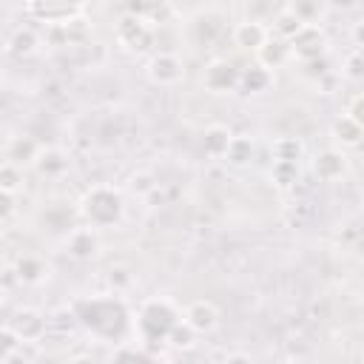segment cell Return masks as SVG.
<instances>
[{
    "instance_id": "obj_1",
    "label": "cell",
    "mask_w": 364,
    "mask_h": 364,
    "mask_svg": "<svg viewBox=\"0 0 364 364\" xmlns=\"http://www.w3.org/2000/svg\"><path fill=\"white\" fill-rule=\"evenodd\" d=\"M74 318L100 338H119L128 327V310L117 296H94L77 301Z\"/></svg>"
},
{
    "instance_id": "obj_2",
    "label": "cell",
    "mask_w": 364,
    "mask_h": 364,
    "mask_svg": "<svg viewBox=\"0 0 364 364\" xmlns=\"http://www.w3.org/2000/svg\"><path fill=\"white\" fill-rule=\"evenodd\" d=\"M182 321L179 310L168 301V299H148L142 301L139 313H136V333H139V344L151 353L154 344H168L171 330Z\"/></svg>"
},
{
    "instance_id": "obj_3",
    "label": "cell",
    "mask_w": 364,
    "mask_h": 364,
    "mask_svg": "<svg viewBox=\"0 0 364 364\" xmlns=\"http://www.w3.org/2000/svg\"><path fill=\"white\" fill-rule=\"evenodd\" d=\"M80 216L91 228H114L125 216V199L114 185H94L80 199Z\"/></svg>"
},
{
    "instance_id": "obj_4",
    "label": "cell",
    "mask_w": 364,
    "mask_h": 364,
    "mask_svg": "<svg viewBox=\"0 0 364 364\" xmlns=\"http://www.w3.org/2000/svg\"><path fill=\"white\" fill-rule=\"evenodd\" d=\"M117 43H119L125 51L142 54V51H148L151 43H154V26H151L142 14L125 9V14L117 20Z\"/></svg>"
},
{
    "instance_id": "obj_5",
    "label": "cell",
    "mask_w": 364,
    "mask_h": 364,
    "mask_svg": "<svg viewBox=\"0 0 364 364\" xmlns=\"http://www.w3.org/2000/svg\"><path fill=\"white\" fill-rule=\"evenodd\" d=\"M239 74H242V68H236L230 60L213 57L202 68V85L210 94H233L239 88Z\"/></svg>"
},
{
    "instance_id": "obj_6",
    "label": "cell",
    "mask_w": 364,
    "mask_h": 364,
    "mask_svg": "<svg viewBox=\"0 0 364 364\" xmlns=\"http://www.w3.org/2000/svg\"><path fill=\"white\" fill-rule=\"evenodd\" d=\"M287 46H290V54H293L299 63H316V60H324L327 34H324L321 26H304Z\"/></svg>"
},
{
    "instance_id": "obj_7",
    "label": "cell",
    "mask_w": 364,
    "mask_h": 364,
    "mask_svg": "<svg viewBox=\"0 0 364 364\" xmlns=\"http://www.w3.org/2000/svg\"><path fill=\"white\" fill-rule=\"evenodd\" d=\"M102 250V236L97 228L91 225H80V228H71L68 236H65V253L77 262H91L97 259Z\"/></svg>"
},
{
    "instance_id": "obj_8",
    "label": "cell",
    "mask_w": 364,
    "mask_h": 364,
    "mask_svg": "<svg viewBox=\"0 0 364 364\" xmlns=\"http://www.w3.org/2000/svg\"><path fill=\"white\" fill-rule=\"evenodd\" d=\"M6 327L23 341V344H31V341H40L46 336V327H48V318L34 310V307H17L11 313V318L6 321Z\"/></svg>"
},
{
    "instance_id": "obj_9",
    "label": "cell",
    "mask_w": 364,
    "mask_h": 364,
    "mask_svg": "<svg viewBox=\"0 0 364 364\" xmlns=\"http://www.w3.org/2000/svg\"><path fill=\"white\" fill-rule=\"evenodd\" d=\"M145 74L154 85H176L182 77H185V63L179 54L173 51H156L148 65H145Z\"/></svg>"
},
{
    "instance_id": "obj_10",
    "label": "cell",
    "mask_w": 364,
    "mask_h": 364,
    "mask_svg": "<svg viewBox=\"0 0 364 364\" xmlns=\"http://www.w3.org/2000/svg\"><path fill=\"white\" fill-rule=\"evenodd\" d=\"M23 11L43 26H68L82 14V6L77 3H26Z\"/></svg>"
},
{
    "instance_id": "obj_11",
    "label": "cell",
    "mask_w": 364,
    "mask_h": 364,
    "mask_svg": "<svg viewBox=\"0 0 364 364\" xmlns=\"http://www.w3.org/2000/svg\"><path fill=\"white\" fill-rule=\"evenodd\" d=\"M219 307L210 301V299H196L185 307L182 313V321L196 333V336H205V333H213L219 327Z\"/></svg>"
},
{
    "instance_id": "obj_12",
    "label": "cell",
    "mask_w": 364,
    "mask_h": 364,
    "mask_svg": "<svg viewBox=\"0 0 364 364\" xmlns=\"http://www.w3.org/2000/svg\"><path fill=\"white\" fill-rule=\"evenodd\" d=\"M313 173L321 179V182H336L347 173V156L341 148H321L316 156H313Z\"/></svg>"
},
{
    "instance_id": "obj_13",
    "label": "cell",
    "mask_w": 364,
    "mask_h": 364,
    "mask_svg": "<svg viewBox=\"0 0 364 364\" xmlns=\"http://www.w3.org/2000/svg\"><path fill=\"white\" fill-rule=\"evenodd\" d=\"M267 40H270V31H267V26H264L262 20H256V17L239 20V23L233 26V43H236L239 48H245V51H253V54H256Z\"/></svg>"
},
{
    "instance_id": "obj_14",
    "label": "cell",
    "mask_w": 364,
    "mask_h": 364,
    "mask_svg": "<svg viewBox=\"0 0 364 364\" xmlns=\"http://www.w3.org/2000/svg\"><path fill=\"white\" fill-rule=\"evenodd\" d=\"M68 165H71V156H68L63 148L48 145V148L40 151V156L34 159L31 168H34L37 176H43V179H60V176L68 171Z\"/></svg>"
},
{
    "instance_id": "obj_15",
    "label": "cell",
    "mask_w": 364,
    "mask_h": 364,
    "mask_svg": "<svg viewBox=\"0 0 364 364\" xmlns=\"http://www.w3.org/2000/svg\"><path fill=\"white\" fill-rule=\"evenodd\" d=\"M11 267H14V273H17V282L26 284V287H37V284H43V282L48 279V273H51L48 262L40 259V256H34V253H23V256H17V262H14Z\"/></svg>"
},
{
    "instance_id": "obj_16",
    "label": "cell",
    "mask_w": 364,
    "mask_h": 364,
    "mask_svg": "<svg viewBox=\"0 0 364 364\" xmlns=\"http://www.w3.org/2000/svg\"><path fill=\"white\" fill-rule=\"evenodd\" d=\"M40 151H43V145L34 136L20 134V136H11L6 142V162H14L20 168L23 165H34V159L40 156Z\"/></svg>"
},
{
    "instance_id": "obj_17",
    "label": "cell",
    "mask_w": 364,
    "mask_h": 364,
    "mask_svg": "<svg viewBox=\"0 0 364 364\" xmlns=\"http://www.w3.org/2000/svg\"><path fill=\"white\" fill-rule=\"evenodd\" d=\"M230 139H233V131L228 125H222V122L208 125L205 134H202V151L213 159H225V154L230 148Z\"/></svg>"
},
{
    "instance_id": "obj_18",
    "label": "cell",
    "mask_w": 364,
    "mask_h": 364,
    "mask_svg": "<svg viewBox=\"0 0 364 364\" xmlns=\"http://www.w3.org/2000/svg\"><path fill=\"white\" fill-rule=\"evenodd\" d=\"M270 85H273V71L264 68V65H259V63L242 68V74H239V88H242L245 94H262V91H267Z\"/></svg>"
},
{
    "instance_id": "obj_19",
    "label": "cell",
    "mask_w": 364,
    "mask_h": 364,
    "mask_svg": "<svg viewBox=\"0 0 364 364\" xmlns=\"http://www.w3.org/2000/svg\"><path fill=\"white\" fill-rule=\"evenodd\" d=\"M290 60V46L284 43V40H279V37H273L270 34V40L256 51V63L259 65H264V68H282L284 63Z\"/></svg>"
},
{
    "instance_id": "obj_20",
    "label": "cell",
    "mask_w": 364,
    "mask_h": 364,
    "mask_svg": "<svg viewBox=\"0 0 364 364\" xmlns=\"http://www.w3.org/2000/svg\"><path fill=\"white\" fill-rule=\"evenodd\" d=\"M330 134H333V139H336L338 148H355L364 139V128H358L347 114H341V117L333 119Z\"/></svg>"
},
{
    "instance_id": "obj_21",
    "label": "cell",
    "mask_w": 364,
    "mask_h": 364,
    "mask_svg": "<svg viewBox=\"0 0 364 364\" xmlns=\"http://www.w3.org/2000/svg\"><path fill=\"white\" fill-rule=\"evenodd\" d=\"M9 51L17 54V57H31L37 48H40V34L31 28V26H17L11 34H9Z\"/></svg>"
},
{
    "instance_id": "obj_22",
    "label": "cell",
    "mask_w": 364,
    "mask_h": 364,
    "mask_svg": "<svg viewBox=\"0 0 364 364\" xmlns=\"http://www.w3.org/2000/svg\"><path fill=\"white\" fill-rule=\"evenodd\" d=\"M253 154H256L253 136H247V134H233L230 148H228V154H225V162L233 165V168H245V165L253 162Z\"/></svg>"
},
{
    "instance_id": "obj_23",
    "label": "cell",
    "mask_w": 364,
    "mask_h": 364,
    "mask_svg": "<svg viewBox=\"0 0 364 364\" xmlns=\"http://www.w3.org/2000/svg\"><path fill=\"white\" fill-rule=\"evenodd\" d=\"M270 156H273V162H301L304 142L299 136H279L270 145Z\"/></svg>"
},
{
    "instance_id": "obj_24",
    "label": "cell",
    "mask_w": 364,
    "mask_h": 364,
    "mask_svg": "<svg viewBox=\"0 0 364 364\" xmlns=\"http://www.w3.org/2000/svg\"><path fill=\"white\" fill-rule=\"evenodd\" d=\"M301 28H304V23H301V20H299L287 6H282V9L273 14V37H279V40L290 43Z\"/></svg>"
},
{
    "instance_id": "obj_25",
    "label": "cell",
    "mask_w": 364,
    "mask_h": 364,
    "mask_svg": "<svg viewBox=\"0 0 364 364\" xmlns=\"http://www.w3.org/2000/svg\"><path fill=\"white\" fill-rule=\"evenodd\" d=\"M23 188H26L23 168L3 159V165H0V193H14V196H17Z\"/></svg>"
},
{
    "instance_id": "obj_26",
    "label": "cell",
    "mask_w": 364,
    "mask_h": 364,
    "mask_svg": "<svg viewBox=\"0 0 364 364\" xmlns=\"http://www.w3.org/2000/svg\"><path fill=\"white\" fill-rule=\"evenodd\" d=\"M287 9L304 23V26H318L321 14H324V3L318 0H296V3H287Z\"/></svg>"
},
{
    "instance_id": "obj_27",
    "label": "cell",
    "mask_w": 364,
    "mask_h": 364,
    "mask_svg": "<svg viewBox=\"0 0 364 364\" xmlns=\"http://www.w3.org/2000/svg\"><path fill=\"white\" fill-rule=\"evenodd\" d=\"M299 162H273L270 165V179H273V185L276 188H282V191H287V188H293L296 182H299Z\"/></svg>"
},
{
    "instance_id": "obj_28",
    "label": "cell",
    "mask_w": 364,
    "mask_h": 364,
    "mask_svg": "<svg viewBox=\"0 0 364 364\" xmlns=\"http://www.w3.org/2000/svg\"><path fill=\"white\" fill-rule=\"evenodd\" d=\"M341 74H344V80H353V82L364 80V48H353V51L344 54Z\"/></svg>"
},
{
    "instance_id": "obj_29",
    "label": "cell",
    "mask_w": 364,
    "mask_h": 364,
    "mask_svg": "<svg viewBox=\"0 0 364 364\" xmlns=\"http://www.w3.org/2000/svg\"><path fill=\"white\" fill-rule=\"evenodd\" d=\"M148 361H151V353L142 344H122L114 353V364H148Z\"/></svg>"
},
{
    "instance_id": "obj_30",
    "label": "cell",
    "mask_w": 364,
    "mask_h": 364,
    "mask_svg": "<svg viewBox=\"0 0 364 364\" xmlns=\"http://www.w3.org/2000/svg\"><path fill=\"white\" fill-rule=\"evenodd\" d=\"M128 188H131L134 196H148V193L156 191V176L151 171H136V173H131Z\"/></svg>"
},
{
    "instance_id": "obj_31",
    "label": "cell",
    "mask_w": 364,
    "mask_h": 364,
    "mask_svg": "<svg viewBox=\"0 0 364 364\" xmlns=\"http://www.w3.org/2000/svg\"><path fill=\"white\" fill-rule=\"evenodd\" d=\"M168 344L173 347V350H191L193 344H196V333L185 324V321H179L173 330H171V336H168Z\"/></svg>"
},
{
    "instance_id": "obj_32",
    "label": "cell",
    "mask_w": 364,
    "mask_h": 364,
    "mask_svg": "<svg viewBox=\"0 0 364 364\" xmlns=\"http://www.w3.org/2000/svg\"><path fill=\"white\" fill-rule=\"evenodd\" d=\"M43 40H46V46H51V48H65V46H71L68 26H46V28H43Z\"/></svg>"
},
{
    "instance_id": "obj_33",
    "label": "cell",
    "mask_w": 364,
    "mask_h": 364,
    "mask_svg": "<svg viewBox=\"0 0 364 364\" xmlns=\"http://www.w3.org/2000/svg\"><path fill=\"white\" fill-rule=\"evenodd\" d=\"M131 282H134V276H131V270H128V267L117 264V267H111V270H108V284L114 287V293L128 290V287H131Z\"/></svg>"
},
{
    "instance_id": "obj_34",
    "label": "cell",
    "mask_w": 364,
    "mask_h": 364,
    "mask_svg": "<svg viewBox=\"0 0 364 364\" xmlns=\"http://www.w3.org/2000/svg\"><path fill=\"white\" fill-rule=\"evenodd\" d=\"M358 128H364V94H355L350 102H347V111H344Z\"/></svg>"
},
{
    "instance_id": "obj_35",
    "label": "cell",
    "mask_w": 364,
    "mask_h": 364,
    "mask_svg": "<svg viewBox=\"0 0 364 364\" xmlns=\"http://www.w3.org/2000/svg\"><path fill=\"white\" fill-rule=\"evenodd\" d=\"M14 210H17V196L14 193H0V219H3V225L11 222Z\"/></svg>"
},
{
    "instance_id": "obj_36",
    "label": "cell",
    "mask_w": 364,
    "mask_h": 364,
    "mask_svg": "<svg viewBox=\"0 0 364 364\" xmlns=\"http://www.w3.org/2000/svg\"><path fill=\"white\" fill-rule=\"evenodd\" d=\"M222 364H256V361H253L250 353H245V350H233V353H228V355L222 358Z\"/></svg>"
},
{
    "instance_id": "obj_37",
    "label": "cell",
    "mask_w": 364,
    "mask_h": 364,
    "mask_svg": "<svg viewBox=\"0 0 364 364\" xmlns=\"http://www.w3.org/2000/svg\"><path fill=\"white\" fill-rule=\"evenodd\" d=\"M350 37H353L355 48H364V17L353 23V28H350Z\"/></svg>"
},
{
    "instance_id": "obj_38",
    "label": "cell",
    "mask_w": 364,
    "mask_h": 364,
    "mask_svg": "<svg viewBox=\"0 0 364 364\" xmlns=\"http://www.w3.org/2000/svg\"><path fill=\"white\" fill-rule=\"evenodd\" d=\"M68 364H97V358H91V355H74V358H68Z\"/></svg>"
},
{
    "instance_id": "obj_39",
    "label": "cell",
    "mask_w": 364,
    "mask_h": 364,
    "mask_svg": "<svg viewBox=\"0 0 364 364\" xmlns=\"http://www.w3.org/2000/svg\"><path fill=\"white\" fill-rule=\"evenodd\" d=\"M282 364H310L307 358H287V361H282Z\"/></svg>"
}]
</instances>
